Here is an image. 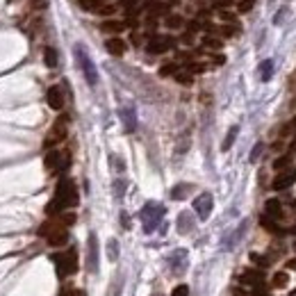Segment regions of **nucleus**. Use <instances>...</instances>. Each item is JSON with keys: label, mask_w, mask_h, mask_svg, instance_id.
<instances>
[{"label": "nucleus", "mask_w": 296, "mask_h": 296, "mask_svg": "<svg viewBox=\"0 0 296 296\" xmlns=\"http://www.w3.org/2000/svg\"><path fill=\"white\" fill-rule=\"evenodd\" d=\"M80 196H78V187L73 180L64 178V180H59L57 183V189H55V198L48 203L46 207V214L48 216H55L59 214L62 210H69V207H76Z\"/></svg>", "instance_id": "1"}, {"label": "nucleus", "mask_w": 296, "mask_h": 296, "mask_svg": "<svg viewBox=\"0 0 296 296\" xmlns=\"http://www.w3.org/2000/svg\"><path fill=\"white\" fill-rule=\"evenodd\" d=\"M39 235H41L50 246H64V244L69 242V232H66V228L62 226V223H57L53 216H50V221H46V223L39 228Z\"/></svg>", "instance_id": "2"}, {"label": "nucleus", "mask_w": 296, "mask_h": 296, "mask_svg": "<svg viewBox=\"0 0 296 296\" xmlns=\"http://www.w3.org/2000/svg\"><path fill=\"white\" fill-rule=\"evenodd\" d=\"M55 269H57L59 278H66V276H73L78 271V251L76 248H69V251H62L53 258Z\"/></svg>", "instance_id": "3"}, {"label": "nucleus", "mask_w": 296, "mask_h": 296, "mask_svg": "<svg viewBox=\"0 0 296 296\" xmlns=\"http://www.w3.org/2000/svg\"><path fill=\"white\" fill-rule=\"evenodd\" d=\"M162 216H164V207L157 203H148L141 210V223H144V230L146 232H153L157 226H160Z\"/></svg>", "instance_id": "4"}, {"label": "nucleus", "mask_w": 296, "mask_h": 296, "mask_svg": "<svg viewBox=\"0 0 296 296\" xmlns=\"http://www.w3.org/2000/svg\"><path fill=\"white\" fill-rule=\"evenodd\" d=\"M66 123H69V118L66 116H59L57 121H55V125L50 128V132L46 135V139H43V146H46V148H55L57 144H62V141L66 139V132H69Z\"/></svg>", "instance_id": "5"}, {"label": "nucleus", "mask_w": 296, "mask_h": 296, "mask_svg": "<svg viewBox=\"0 0 296 296\" xmlns=\"http://www.w3.org/2000/svg\"><path fill=\"white\" fill-rule=\"evenodd\" d=\"M43 164H46V169L53 171V173L64 171V169L71 164V155L64 151H48L46 157H43Z\"/></svg>", "instance_id": "6"}, {"label": "nucleus", "mask_w": 296, "mask_h": 296, "mask_svg": "<svg viewBox=\"0 0 296 296\" xmlns=\"http://www.w3.org/2000/svg\"><path fill=\"white\" fill-rule=\"evenodd\" d=\"M76 57H78V62H80L82 71H85V78H87V82H89V85H96V82H98V76H96V66H94V62H92V59H89V55H87L82 48H78V50H76Z\"/></svg>", "instance_id": "7"}, {"label": "nucleus", "mask_w": 296, "mask_h": 296, "mask_svg": "<svg viewBox=\"0 0 296 296\" xmlns=\"http://www.w3.org/2000/svg\"><path fill=\"white\" fill-rule=\"evenodd\" d=\"M194 210H196V214H198V219L205 221L212 212V196L210 194H200L198 198L194 200Z\"/></svg>", "instance_id": "8"}, {"label": "nucleus", "mask_w": 296, "mask_h": 296, "mask_svg": "<svg viewBox=\"0 0 296 296\" xmlns=\"http://www.w3.org/2000/svg\"><path fill=\"white\" fill-rule=\"evenodd\" d=\"M46 100H48V105L53 109H62L64 107V89L62 87H50L48 92H46Z\"/></svg>", "instance_id": "9"}, {"label": "nucleus", "mask_w": 296, "mask_h": 296, "mask_svg": "<svg viewBox=\"0 0 296 296\" xmlns=\"http://www.w3.org/2000/svg\"><path fill=\"white\" fill-rule=\"evenodd\" d=\"M171 48V39L169 37H153L148 41V53L151 55H162Z\"/></svg>", "instance_id": "10"}, {"label": "nucleus", "mask_w": 296, "mask_h": 296, "mask_svg": "<svg viewBox=\"0 0 296 296\" xmlns=\"http://www.w3.org/2000/svg\"><path fill=\"white\" fill-rule=\"evenodd\" d=\"M87 267L92 274L98 271V242H96V235L89 237V258H87Z\"/></svg>", "instance_id": "11"}, {"label": "nucleus", "mask_w": 296, "mask_h": 296, "mask_svg": "<svg viewBox=\"0 0 296 296\" xmlns=\"http://www.w3.org/2000/svg\"><path fill=\"white\" fill-rule=\"evenodd\" d=\"M105 48H107L109 55H116V57H121V55L125 53V41H123V39H118V37H112V39H107Z\"/></svg>", "instance_id": "12"}, {"label": "nucleus", "mask_w": 296, "mask_h": 296, "mask_svg": "<svg viewBox=\"0 0 296 296\" xmlns=\"http://www.w3.org/2000/svg\"><path fill=\"white\" fill-rule=\"evenodd\" d=\"M242 283L251 287H264V276L260 271H244L242 274Z\"/></svg>", "instance_id": "13"}, {"label": "nucleus", "mask_w": 296, "mask_h": 296, "mask_svg": "<svg viewBox=\"0 0 296 296\" xmlns=\"http://www.w3.org/2000/svg\"><path fill=\"white\" fill-rule=\"evenodd\" d=\"M294 180H296V173H280V176L274 180V189H276V192H280V189H287V187H292V185H294Z\"/></svg>", "instance_id": "14"}, {"label": "nucleus", "mask_w": 296, "mask_h": 296, "mask_svg": "<svg viewBox=\"0 0 296 296\" xmlns=\"http://www.w3.org/2000/svg\"><path fill=\"white\" fill-rule=\"evenodd\" d=\"M121 118H123L125 130H128V132H132V130L137 128V116H135V109H132V107H123V109H121Z\"/></svg>", "instance_id": "15"}, {"label": "nucleus", "mask_w": 296, "mask_h": 296, "mask_svg": "<svg viewBox=\"0 0 296 296\" xmlns=\"http://www.w3.org/2000/svg\"><path fill=\"white\" fill-rule=\"evenodd\" d=\"M264 212H267V216H271V219H280V214H283V210H280V200L278 198H269L267 203H264Z\"/></svg>", "instance_id": "16"}, {"label": "nucleus", "mask_w": 296, "mask_h": 296, "mask_svg": "<svg viewBox=\"0 0 296 296\" xmlns=\"http://www.w3.org/2000/svg\"><path fill=\"white\" fill-rule=\"evenodd\" d=\"M100 30H102V32H109V34H118V32H123V30H125V23H121V21H105L100 25Z\"/></svg>", "instance_id": "17"}, {"label": "nucleus", "mask_w": 296, "mask_h": 296, "mask_svg": "<svg viewBox=\"0 0 296 296\" xmlns=\"http://www.w3.org/2000/svg\"><path fill=\"white\" fill-rule=\"evenodd\" d=\"M192 228H194L192 214H189V212H183V214H180V219H178V230H180V232H189Z\"/></svg>", "instance_id": "18"}, {"label": "nucleus", "mask_w": 296, "mask_h": 296, "mask_svg": "<svg viewBox=\"0 0 296 296\" xmlns=\"http://www.w3.org/2000/svg\"><path fill=\"white\" fill-rule=\"evenodd\" d=\"M43 62H46V66H50V69L57 66V53H55V48H50V46L43 48Z\"/></svg>", "instance_id": "19"}, {"label": "nucleus", "mask_w": 296, "mask_h": 296, "mask_svg": "<svg viewBox=\"0 0 296 296\" xmlns=\"http://www.w3.org/2000/svg\"><path fill=\"white\" fill-rule=\"evenodd\" d=\"M271 76H274V62L267 59V62H262V66H260V78H262L264 82H269Z\"/></svg>", "instance_id": "20"}, {"label": "nucleus", "mask_w": 296, "mask_h": 296, "mask_svg": "<svg viewBox=\"0 0 296 296\" xmlns=\"http://www.w3.org/2000/svg\"><path fill=\"white\" fill-rule=\"evenodd\" d=\"M78 2H80V7L87 11H96L100 5H105V0H78Z\"/></svg>", "instance_id": "21"}, {"label": "nucleus", "mask_w": 296, "mask_h": 296, "mask_svg": "<svg viewBox=\"0 0 296 296\" xmlns=\"http://www.w3.org/2000/svg\"><path fill=\"white\" fill-rule=\"evenodd\" d=\"M203 46H205V48H210V50H221V39H216V37H205V39H203Z\"/></svg>", "instance_id": "22"}, {"label": "nucleus", "mask_w": 296, "mask_h": 296, "mask_svg": "<svg viewBox=\"0 0 296 296\" xmlns=\"http://www.w3.org/2000/svg\"><path fill=\"white\" fill-rule=\"evenodd\" d=\"M287 283H290V274H287V271H280V274L274 276V285L276 287H285Z\"/></svg>", "instance_id": "23"}, {"label": "nucleus", "mask_w": 296, "mask_h": 296, "mask_svg": "<svg viewBox=\"0 0 296 296\" xmlns=\"http://www.w3.org/2000/svg\"><path fill=\"white\" fill-rule=\"evenodd\" d=\"M178 71H180V66H178V64H173V62H171V64L162 66V69H160V76H176Z\"/></svg>", "instance_id": "24"}, {"label": "nucleus", "mask_w": 296, "mask_h": 296, "mask_svg": "<svg viewBox=\"0 0 296 296\" xmlns=\"http://www.w3.org/2000/svg\"><path fill=\"white\" fill-rule=\"evenodd\" d=\"M185 21L180 16H167V27H171V30H178V27H183Z\"/></svg>", "instance_id": "25"}, {"label": "nucleus", "mask_w": 296, "mask_h": 296, "mask_svg": "<svg viewBox=\"0 0 296 296\" xmlns=\"http://www.w3.org/2000/svg\"><path fill=\"white\" fill-rule=\"evenodd\" d=\"M237 132H239V128H230V132H228V137H226V141H223V151H228L232 146V141H235V137H237Z\"/></svg>", "instance_id": "26"}, {"label": "nucleus", "mask_w": 296, "mask_h": 296, "mask_svg": "<svg viewBox=\"0 0 296 296\" xmlns=\"http://www.w3.org/2000/svg\"><path fill=\"white\" fill-rule=\"evenodd\" d=\"M187 189H192V187H189V185H180V187H176V189L171 192V196H173V198H178V200H180V198H185V194H187Z\"/></svg>", "instance_id": "27"}, {"label": "nucleus", "mask_w": 296, "mask_h": 296, "mask_svg": "<svg viewBox=\"0 0 296 296\" xmlns=\"http://www.w3.org/2000/svg\"><path fill=\"white\" fill-rule=\"evenodd\" d=\"M290 155H283V157H278V160L274 162V169L276 171H280V169H285V167H290Z\"/></svg>", "instance_id": "28"}, {"label": "nucleus", "mask_w": 296, "mask_h": 296, "mask_svg": "<svg viewBox=\"0 0 296 296\" xmlns=\"http://www.w3.org/2000/svg\"><path fill=\"white\" fill-rule=\"evenodd\" d=\"M262 226L267 228V230H271V232H278V235L283 232V230H280V228L274 223V221H269V216H262Z\"/></svg>", "instance_id": "29"}, {"label": "nucleus", "mask_w": 296, "mask_h": 296, "mask_svg": "<svg viewBox=\"0 0 296 296\" xmlns=\"http://www.w3.org/2000/svg\"><path fill=\"white\" fill-rule=\"evenodd\" d=\"M176 80L180 82V85H192V80H194V78H192V73H180V71H178Z\"/></svg>", "instance_id": "30"}, {"label": "nucleus", "mask_w": 296, "mask_h": 296, "mask_svg": "<svg viewBox=\"0 0 296 296\" xmlns=\"http://www.w3.org/2000/svg\"><path fill=\"white\" fill-rule=\"evenodd\" d=\"M253 7H255V0H242V2H239V11H242V14H248Z\"/></svg>", "instance_id": "31"}, {"label": "nucleus", "mask_w": 296, "mask_h": 296, "mask_svg": "<svg viewBox=\"0 0 296 296\" xmlns=\"http://www.w3.org/2000/svg\"><path fill=\"white\" fill-rule=\"evenodd\" d=\"M59 296H85V292L76 290V287H66V290H62V294Z\"/></svg>", "instance_id": "32"}, {"label": "nucleus", "mask_w": 296, "mask_h": 296, "mask_svg": "<svg viewBox=\"0 0 296 296\" xmlns=\"http://www.w3.org/2000/svg\"><path fill=\"white\" fill-rule=\"evenodd\" d=\"M96 14H102V16H109V14H114V5H100L96 9Z\"/></svg>", "instance_id": "33"}, {"label": "nucleus", "mask_w": 296, "mask_h": 296, "mask_svg": "<svg viewBox=\"0 0 296 296\" xmlns=\"http://www.w3.org/2000/svg\"><path fill=\"white\" fill-rule=\"evenodd\" d=\"M171 296H189V287L187 285H178Z\"/></svg>", "instance_id": "34"}, {"label": "nucleus", "mask_w": 296, "mask_h": 296, "mask_svg": "<svg viewBox=\"0 0 296 296\" xmlns=\"http://www.w3.org/2000/svg\"><path fill=\"white\" fill-rule=\"evenodd\" d=\"M118 258V246H116V242H109V260H116Z\"/></svg>", "instance_id": "35"}, {"label": "nucleus", "mask_w": 296, "mask_h": 296, "mask_svg": "<svg viewBox=\"0 0 296 296\" xmlns=\"http://www.w3.org/2000/svg\"><path fill=\"white\" fill-rule=\"evenodd\" d=\"M235 27H237V25H223V30H221V32L226 34V37H235V34H237Z\"/></svg>", "instance_id": "36"}, {"label": "nucleus", "mask_w": 296, "mask_h": 296, "mask_svg": "<svg viewBox=\"0 0 296 296\" xmlns=\"http://www.w3.org/2000/svg\"><path fill=\"white\" fill-rule=\"evenodd\" d=\"M216 7H230L232 5V0H212Z\"/></svg>", "instance_id": "37"}, {"label": "nucleus", "mask_w": 296, "mask_h": 296, "mask_svg": "<svg viewBox=\"0 0 296 296\" xmlns=\"http://www.w3.org/2000/svg\"><path fill=\"white\" fill-rule=\"evenodd\" d=\"M260 151H262V144H258V146H255V151L251 153V162L258 160V157H260Z\"/></svg>", "instance_id": "38"}, {"label": "nucleus", "mask_w": 296, "mask_h": 296, "mask_svg": "<svg viewBox=\"0 0 296 296\" xmlns=\"http://www.w3.org/2000/svg\"><path fill=\"white\" fill-rule=\"evenodd\" d=\"M198 30H200V23H198V21H192V23H189V32H192V34L198 32Z\"/></svg>", "instance_id": "39"}, {"label": "nucleus", "mask_w": 296, "mask_h": 296, "mask_svg": "<svg viewBox=\"0 0 296 296\" xmlns=\"http://www.w3.org/2000/svg\"><path fill=\"white\" fill-rule=\"evenodd\" d=\"M251 260H253V262H258V264H262V267H267V260L260 258V255H251Z\"/></svg>", "instance_id": "40"}, {"label": "nucleus", "mask_w": 296, "mask_h": 296, "mask_svg": "<svg viewBox=\"0 0 296 296\" xmlns=\"http://www.w3.org/2000/svg\"><path fill=\"white\" fill-rule=\"evenodd\" d=\"M221 18H223V21H235V16H232L230 11H221Z\"/></svg>", "instance_id": "41"}, {"label": "nucleus", "mask_w": 296, "mask_h": 296, "mask_svg": "<svg viewBox=\"0 0 296 296\" xmlns=\"http://www.w3.org/2000/svg\"><path fill=\"white\" fill-rule=\"evenodd\" d=\"M121 2H123L125 7H135L137 5V0H121Z\"/></svg>", "instance_id": "42"}, {"label": "nucleus", "mask_w": 296, "mask_h": 296, "mask_svg": "<svg viewBox=\"0 0 296 296\" xmlns=\"http://www.w3.org/2000/svg\"><path fill=\"white\" fill-rule=\"evenodd\" d=\"M287 267H290V269H296V260H292V262L287 264Z\"/></svg>", "instance_id": "43"}, {"label": "nucleus", "mask_w": 296, "mask_h": 296, "mask_svg": "<svg viewBox=\"0 0 296 296\" xmlns=\"http://www.w3.org/2000/svg\"><path fill=\"white\" fill-rule=\"evenodd\" d=\"M153 296H162V294H160V292H157V294H153Z\"/></svg>", "instance_id": "44"}, {"label": "nucleus", "mask_w": 296, "mask_h": 296, "mask_svg": "<svg viewBox=\"0 0 296 296\" xmlns=\"http://www.w3.org/2000/svg\"><path fill=\"white\" fill-rule=\"evenodd\" d=\"M294 210H296V200H294Z\"/></svg>", "instance_id": "45"}]
</instances>
